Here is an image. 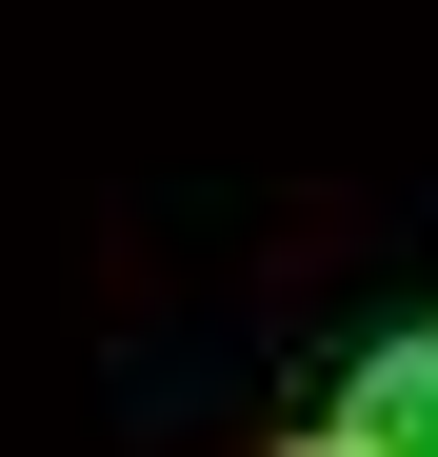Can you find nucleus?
<instances>
[{
  "instance_id": "obj_2",
  "label": "nucleus",
  "mask_w": 438,
  "mask_h": 457,
  "mask_svg": "<svg viewBox=\"0 0 438 457\" xmlns=\"http://www.w3.org/2000/svg\"><path fill=\"white\" fill-rule=\"evenodd\" d=\"M279 457H358V437H339V418H319V437H279Z\"/></svg>"
},
{
  "instance_id": "obj_1",
  "label": "nucleus",
  "mask_w": 438,
  "mask_h": 457,
  "mask_svg": "<svg viewBox=\"0 0 438 457\" xmlns=\"http://www.w3.org/2000/svg\"><path fill=\"white\" fill-rule=\"evenodd\" d=\"M339 437H358V457H438V319L379 338V358L339 378Z\"/></svg>"
}]
</instances>
